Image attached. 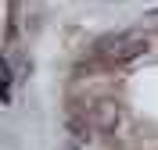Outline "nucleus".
Wrapping results in <instances>:
<instances>
[{
    "label": "nucleus",
    "instance_id": "nucleus-1",
    "mask_svg": "<svg viewBox=\"0 0 158 150\" xmlns=\"http://www.w3.org/2000/svg\"><path fill=\"white\" fill-rule=\"evenodd\" d=\"M97 57H104V61H133V57H140L144 50H148V40H133V36H115V40H101L97 47Z\"/></svg>",
    "mask_w": 158,
    "mask_h": 150
},
{
    "label": "nucleus",
    "instance_id": "nucleus-2",
    "mask_svg": "<svg viewBox=\"0 0 158 150\" xmlns=\"http://www.w3.org/2000/svg\"><path fill=\"white\" fill-rule=\"evenodd\" d=\"M90 121H94L97 129H115V121H118V104H115V100H97Z\"/></svg>",
    "mask_w": 158,
    "mask_h": 150
}]
</instances>
